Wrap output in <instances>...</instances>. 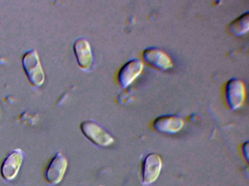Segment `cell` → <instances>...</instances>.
<instances>
[{"mask_svg":"<svg viewBox=\"0 0 249 186\" xmlns=\"http://www.w3.org/2000/svg\"><path fill=\"white\" fill-rule=\"evenodd\" d=\"M22 64L30 82L34 87L43 85L45 74L37 50L32 49L27 52L23 57Z\"/></svg>","mask_w":249,"mask_h":186,"instance_id":"obj_1","label":"cell"},{"mask_svg":"<svg viewBox=\"0 0 249 186\" xmlns=\"http://www.w3.org/2000/svg\"><path fill=\"white\" fill-rule=\"evenodd\" d=\"M80 127L84 136L98 146L108 147L114 142V138L95 122L84 121Z\"/></svg>","mask_w":249,"mask_h":186,"instance_id":"obj_2","label":"cell"},{"mask_svg":"<svg viewBox=\"0 0 249 186\" xmlns=\"http://www.w3.org/2000/svg\"><path fill=\"white\" fill-rule=\"evenodd\" d=\"M68 166L66 157L61 152L56 153L46 169L45 180L48 183L53 186L59 184L65 177Z\"/></svg>","mask_w":249,"mask_h":186,"instance_id":"obj_3","label":"cell"},{"mask_svg":"<svg viewBox=\"0 0 249 186\" xmlns=\"http://www.w3.org/2000/svg\"><path fill=\"white\" fill-rule=\"evenodd\" d=\"M225 97L227 105L231 110L241 107L246 99L244 83L236 78L229 80L226 85Z\"/></svg>","mask_w":249,"mask_h":186,"instance_id":"obj_4","label":"cell"},{"mask_svg":"<svg viewBox=\"0 0 249 186\" xmlns=\"http://www.w3.org/2000/svg\"><path fill=\"white\" fill-rule=\"evenodd\" d=\"M162 167L161 156L158 154H148L143 161L142 167V183L143 185L152 184L158 179Z\"/></svg>","mask_w":249,"mask_h":186,"instance_id":"obj_5","label":"cell"},{"mask_svg":"<svg viewBox=\"0 0 249 186\" xmlns=\"http://www.w3.org/2000/svg\"><path fill=\"white\" fill-rule=\"evenodd\" d=\"M24 161V153L21 149L13 151L2 162L1 166V174L5 180H14L19 172Z\"/></svg>","mask_w":249,"mask_h":186,"instance_id":"obj_6","label":"cell"},{"mask_svg":"<svg viewBox=\"0 0 249 186\" xmlns=\"http://www.w3.org/2000/svg\"><path fill=\"white\" fill-rule=\"evenodd\" d=\"M143 63L138 59L131 60L125 63L118 74V81L121 87H129L142 72Z\"/></svg>","mask_w":249,"mask_h":186,"instance_id":"obj_7","label":"cell"},{"mask_svg":"<svg viewBox=\"0 0 249 186\" xmlns=\"http://www.w3.org/2000/svg\"><path fill=\"white\" fill-rule=\"evenodd\" d=\"M142 58L145 62L161 71H167L173 66L170 57L161 49L150 47L142 52Z\"/></svg>","mask_w":249,"mask_h":186,"instance_id":"obj_8","label":"cell"},{"mask_svg":"<svg viewBox=\"0 0 249 186\" xmlns=\"http://www.w3.org/2000/svg\"><path fill=\"white\" fill-rule=\"evenodd\" d=\"M73 50L79 66L82 69H89L93 63V55L88 41L84 38L77 39L74 43Z\"/></svg>","mask_w":249,"mask_h":186,"instance_id":"obj_9","label":"cell"},{"mask_svg":"<svg viewBox=\"0 0 249 186\" xmlns=\"http://www.w3.org/2000/svg\"><path fill=\"white\" fill-rule=\"evenodd\" d=\"M183 126L184 121L176 116H160L153 122V128L161 133H177Z\"/></svg>","mask_w":249,"mask_h":186,"instance_id":"obj_10","label":"cell"},{"mask_svg":"<svg viewBox=\"0 0 249 186\" xmlns=\"http://www.w3.org/2000/svg\"><path fill=\"white\" fill-rule=\"evenodd\" d=\"M249 29V15L248 12L231 22L228 26L229 33L234 36H243L247 33Z\"/></svg>","mask_w":249,"mask_h":186,"instance_id":"obj_11","label":"cell"}]
</instances>
